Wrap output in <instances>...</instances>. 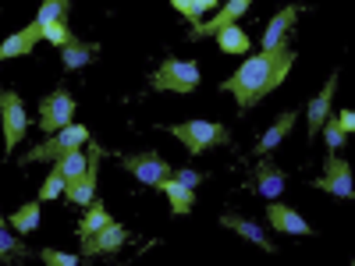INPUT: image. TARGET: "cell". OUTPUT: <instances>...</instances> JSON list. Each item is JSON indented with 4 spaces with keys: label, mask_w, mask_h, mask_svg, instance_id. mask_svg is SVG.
Instances as JSON below:
<instances>
[{
    "label": "cell",
    "mask_w": 355,
    "mask_h": 266,
    "mask_svg": "<svg viewBox=\"0 0 355 266\" xmlns=\"http://www.w3.org/2000/svg\"><path fill=\"white\" fill-rule=\"evenodd\" d=\"M249 185H252L263 199H277V195L284 192V185H288V177H284V170H281L274 160H259Z\"/></svg>",
    "instance_id": "11"
},
{
    "label": "cell",
    "mask_w": 355,
    "mask_h": 266,
    "mask_svg": "<svg viewBox=\"0 0 355 266\" xmlns=\"http://www.w3.org/2000/svg\"><path fill=\"white\" fill-rule=\"evenodd\" d=\"M249 4L252 0H227L224 8H217V15L210 18V21H196L192 25V33H189V39H202V36H217L220 28H227V25H234L245 11H249Z\"/></svg>",
    "instance_id": "10"
},
{
    "label": "cell",
    "mask_w": 355,
    "mask_h": 266,
    "mask_svg": "<svg viewBox=\"0 0 355 266\" xmlns=\"http://www.w3.org/2000/svg\"><path fill=\"white\" fill-rule=\"evenodd\" d=\"M171 177H174V181H182V185H189V188H199V181H202V174L192 170V167H174Z\"/></svg>",
    "instance_id": "32"
},
{
    "label": "cell",
    "mask_w": 355,
    "mask_h": 266,
    "mask_svg": "<svg viewBox=\"0 0 355 266\" xmlns=\"http://www.w3.org/2000/svg\"><path fill=\"white\" fill-rule=\"evenodd\" d=\"M150 85L160 89V93H192V89L199 85V64L196 61H174V57H167V61L153 71Z\"/></svg>",
    "instance_id": "4"
},
{
    "label": "cell",
    "mask_w": 355,
    "mask_h": 266,
    "mask_svg": "<svg viewBox=\"0 0 355 266\" xmlns=\"http://www.w3.org/2000/svg\"><path fill=\"white\" fill-rule=\"evenodd\" d=\"M28 256V249L21 245V238H15L11 231L0 227V263H21Z\"/></svg>",
    "instance_id": "24"
},
{
    "label": "cell",
    "mask_w": 355,
    "mask_h": 266,
    "mask_svg": "<svg viewBox=\"0 0 355 266\" xmlns=\"http://www.w3.org/2000/svg\"><path fill=\"white\" fill-rule=\"evenodd\" d=\"M100 157H103L100 145H89L85 170L75 177V181H68V188H64L68 202H75V206H89V202L96 199V170H100Z\"/></svg>",
    "instance_id": "8"
},
{
    "label": "cell",
    "mask_w": 355,
    "mask_h": 266,
    "mask_svg": "<svg viewBox=\"0 0 355 266\" xmlns=\"http://www.w3.org/2000/svg\"><path fill=\"white\" fill-rule=\"evenodd\" d=\"M43 39V25L33 21L28 28H21V33L8 36L4 43H0V61H11V57H25V53H33V46Z\"/></svg>",
    "instance_id": "14"
},
{
    "label": "cell",
    "mask_w": 355,
    "mask_h": 266,
    "mask_svg": "<svg viewBox=\"0 0 355 266\" xmlns=\"http://www.w3.org/2000/svg\"><path fill=\"white\" fill-rule=\"evenodd\" d=\"M334 89H338V75H331L327 78V85L320 89V96H313V103H309V139L313 135H320V128H323V121L331 117V103H334Z\"/></svg>",
    "instance_id": "15"
},
{
    "label": "cell",
    "mask_w": 355,
    "mask_h": 266,
    "mask_svg": "<svg viewBox=\"0 0 355 266\" xmlns=\"http://www.w3.org/2000/svg\"><path fill=\"white\" fill-rule=\"evenodd\" d=\"M217 46L224 50V53H249V36L242 33L239 25H227V28H220L217 33Z\"/></svg>",
    "instance_id": "23"
},
{
    "label": "cell",
    "mask_w": 355,
    "mask_h": 266,
    "mask_svg": "<svg viewBox=\"0 0 355 266\" xmlns=\"http://www.w3.org/2000/svg\"><path fill=\"white\" fill-rule=\"evenodd\" d=\"M320 135L327 139V153H338L341 145H345V132H341V125H338V117H327V121H323V128H320Z\"/></svg>",
    "instance_id": "27"
},
{
    "label": "cell",
    "mask_w": 355,
    "mask_h": 266,
    "mask_svg": "<svg viewBox=\"0 0 355 266\" xmlns=\"http://www.w3.org/2000/svg\"><path fill=\"white\" fill-rule=\"evenodd\" d=\"M299 8H284V11H277L274 18H270V25H266V33H263V50H281L284 46V39L291 36V28H295V21H299Z\"/></svg>",
    "instance_id": "13"
},
{
    "label": "cell",
    "mask_w": 355,
    "mask_h": 266,
    "mask_svg": "<svg viewBox=\"0 0 355 266\" xmlns=\"http://www.w3.org/2000/svg\"><path fill=\"white\" fill-rule=\"evenodd\" d=\"M96 50H100L96 43H82V39L75 36L68 46H61V64H64L68 71H78V68H85L89 61H96V57H93Z\"/></svg>",
    "instance_id": "20"
},
{
    "label": "cell",
    "mask_w": 355,
    "mask_h": 266,
    "mask_svg": "<svg viewBox=\"0 0 355 266\" xmlns=\"http://www.w3.org/2000/svg\"><path fill=\"white\" fill-rule=\"evenodd\" d=\"M64 188H68L64 174H61V170H50V174H46V181H43V188H40V202H43V199H57V195H64Z\"/></svg>",
    "instance_id": "29"
},
{
    "label": "cell",
    "mask_w": 355,
    "mask_h": 266,
    "mask_svg": "<svg viewBox=\"0 0 355 266\" xmlns=\"http://www.w3.org/2000/svg\"><path fill=\"white\" fill-rule=\"evenodd\" d=\"M71 114H75V96L68 93L64 85H57L53 93L43 96V103H40V128L46 135L61 132L64 125H71Z\"/></svg>",
    "instance_id": "6"
},
{
    "label": "cell",
    "mask_w": 355,
    "mask_h": 266,
    "mask_svg": "<svg viewBox=\"0 0 355 266\" xmlns=\"http://www.w3.org/2000/svg\"><path fill=\"white\" fill-rule=\"evenodd\" d=\"M157 188L171 199V213H174V217L192 213V206H196V188H189V185H182V181H174V177H164Z\"/></svg>",
    "instance_id": "19"
},
{
    "label": "cell",
    "mask_w": 355,
    "mask_h": 266,
    "mask_svg": "<svg viewBox=\"0 0 355 266\" xmlns=\"http://www.w3.org/2000/svg\"><path fill=\"white\" fill-rule=\"evenodd\" d=\"M68 11H71L68 0H43V8H40L36 21H40V25H50V21H68Z\"/></svg>",
    "instance_id": "26"
},
{
    "label": "cell",
    "mask_w": 355,
    "mask_h": 266,
    "mask_svg": "<svg viewBox=\"0 0 355 266\" xmlns=\"http://www.w3.org/2000/svg\"><path fill=\"white\" fill-rule=\"evenodd\" d=\"M43 39H50L53 46H68L75 39V33L68 28V21H50V25H43Z\"/></svg>",
    "instance_id": "28"
},
{
    "label": "cell",
    "mask_w": 355,
    "mask_h": 266,
    "mask_svg": "<svg viewBox=\"0 0 355 266\" xmlns=\"http://www.w3.org/2000/svg\"><path fill=\"white\" fill-rule=\"evenodd\" d=\"M121 167L125 170H132L142 185H150V188H157L164 177H171V163L164 160V157H157V153H132V157H121Z\"/></svg>",
    "instance_id": "9"
},
{
    "label": "cell",
    "mask_w": 355,
    "mask_h": 266,
    "mask_svg": "<svg viewBox=\"0 0 355 266\" xmlns=\"http://www.w3.org/2000/svg\"><path fill=\"white\" fill-rule=\"evenodd\" d=\"M171 8L178 11V15H185L192 25L199 21V15H202V8H199V0H171Z\"/></svg>",
    "instance_id": "31"
},
{
    "label": "cell",
    "mask_w": 355,
    "mask_h": 266,
    "mask_svg": "<svg viewBox=\"0 0 355 266\" xmlns=\"http://www.w3.org/2000/svg\"><path fill=\"white\" fill-rule=\"evenodd\" d=\"M295 121H299V110H284V114L277 117V121H274L270 128L263 132V139L256 142V153H263V157H266V153H274L277 145H281V142H284V139L291 135Z\"/></svg>",
    "instance_id": "16"
},
{
    "label": "cell",
    "mask_w": 355,
    "mask_h": 266,
    "mask_svg": "<svg viewBox=\"0 0 355 266\" xmlns=\"http://www.w3.org/2000/svg\"><path fill=\"white\" fill-rule=\"evenodd\" d=\"M53 170H61L64 181H75V177L85 170V153H82V150H71V153H64V157H57V160H53Z\"/></svg>",
    "instance_id": "25"
},
{
    "label": "cell",
    "mask_w": 355,
    "mask_h": 266,
    "mask_svg": "<svg viewBox=\"0 0 355 266\" xmlns=\"http://www.w3.org/2000/svg\"><path fill=\"white\" fill-rule=\"evenodd\" d=\"M40 259H43V263H50V266H78V256L57 252V249H43V252H40Z\"/></svg>",
    "instance_id": "30"
},
{
    "label": "cell",
    "mask_w": 355,
    "mask_h": 266,
    "mask_svg": "<svg viewBox=\"0 0 355 266\" xmlns=\"http://www.w3.org/2000/svg\"><path fill=\"white\" fill-rule=\"evenodd\" d=\"M82 142H89V128L85 125H64L61 132H53L46 142H40L36 150H28L18 163L21 167H28V163H43V160H57V157H64V153H71V150H82Z\"/></svg>",
    "instance_id": "2"
},
{
    "label": "cell",
    "mask_w": 355,
    "mask_h": 266,
    "mask_svg": "<svg viewBox=\"0 0 355 266\" xmlns=\"http://www.w3.org/2000/svg\"><path fill=\"white\" fill-rule=\"evenodd\" d=\"M199 8H202V11H217L220 0H199Z\"/></svg>",
    "instance_id": "34"
},
{
    "label": "cell",
    "mask_w": 355,
    "mask_h": 266,
    "mask_svg": "<svg viewBox=\"0 0 355 266\" xmlns=\"http://www.w3.org/2000/svg\"><path fill=\"white\" fill-rule=\"evenodd\" d=\"M220 227H227V231H234V234H242V238L256 242V245L266 249V252H274L270 234H266L263 227H256V224H252L249 217H242V213H224V217H220Z\"/></svg>",
    "instance_id": "17"
},
{
    "label": "cell",
    "mask_w": 355,
    "mask_h": 266,
    "mask_svg": "<svg viewBox=\"0 0 355 266\" xmlns=\"http://www.w3.org/2000/svg\"><path fill=\"white\" fill-rule=\"evenodd\" d=\"M167 132H171L178 142H185V150H189L192 157H199V153H206V150H214V145L231 142L227 128L217 125V121H182V125H171Z\"/></svg>",
    "instance_id": "3"
},
{
    "label": "cell",
    "mask_w": 355,
    "mask_h": 266,
    "mask_svg": "<svg viewBox=\"0 0 355 266\" xmlns=\"http://www.w3.org/2000/svg\"><path fill=\"white\" fill-rule=\"evenodd\" d=\"M18 234H33L36 227H40V199L36 202H25V206H18V210L11 213V220H8Z\"/></svg>",
    "instance_id": "22"
},
{
    "label": "cell",
    "mask_w": 355,
    "mask_h": 266,
    "mask_svg": "<svg viewBox=\"0 0 355 266\" xmlns=\"http://www.w3.org/2000/svg\"><path fill=\"white\" fill-rule=\"evenodd\" d=\"M266 217H270L274 231H284V234H313V227L291 210V206H281V202H270L266 206Z\"/></svg>",
    "instance_id": "18"
},
{
    "label": "cell",
    "mask_w": 355,
    "mask_h": 266,
    "mask_svg": "<svg viewBox=\"0 0 355 266\" xmlns=\"http://www.w3.org/2000/svg\"><path fill=\"white\" fill-rule=\"evenodd\" d=\"M291 64H295V53H291L288 46H281V50H263V53L249 57V61L234 71L220 89L239 100L242 110H249L252 103H259L263 96H270L274 89L284 82V75L291 71Z\"/></svg>",
    "instance_id": "1"
},
{
    "label": "cell",
    "mask_w": 355,
    "mask_h": 266,
    "mask_svg": "<svg viewBox=\"0 0 355 266\" xmlns=\"http://www.w3.org/2000/svg\"><path fill=\"white\" fill-rule=\"evenodd\" d=\"M338 125H341L345 135H352V132H355V110H341V114H338Z\"/></svg>",
    "instance_id": "33"
},
{
    "label": "cell",
    "mask_w": 355,
    "mask_h": 266,
    "mask_svg": "<svg viewBox=\"0 0 355 266\" xmlns=\"http://www.w3.org/2000/svg\"><path fill=\"white\" fill-rule=\"evenodd\" d=\"M125 242H128V231L121 224H107L96 234H89L82 245H85V256H110V252L121 249Z\"/></svg>",
    "instance_id": "12"
},
{
    "label": "cell",
    "mask_w": 355,
    "mask_h": 266,
    "mask_svg": "<svg viewBox=\"0 0 355 266\" xmlns=\"http://www.w3.org/2000/svg\"><path fill=\"white\" fill-rule=\"evenodd\" d=\"M316 188L320 192H331L334 199H352L355 185H352V167L345 160H338V153H327V163H323V174L316 177Z\"/></svg>",
    "instance_id": "7"
},
{
    "label": "cell",
    "mask_w": 355,
    "mask_h": 266,
    "mask_svg": "<svg viewBox=\"0 0 355 266\" xmlns=\"http://www.w3.org/2000/svg\"><path fill=\"white\" fill-rule=\"evenodd\" d=\"M0 125H4V150L11 153L15 145L28 135V114L18 93L11 89H0Z\"/></svg>",
    "instance_id": "5"
},
{
    "label": "cell",
    "mask_w": 355,
    "mask_h": 266,
    "mask_svg": "<svg viewBox=\"0 0 355 266\" xmlns=\"http://www.w3.org/2000/svg\"><path fill=\"white\" fill-rule=\"evenodd\" d=\"M107 224H114V220H110V213L103 210V202H96V199H93V202L85 206V217H82V224H78V238L85 242L89 234H96V231H100V227H107Z\"/></svg>",
    "instance_id": "21"
}]
</instances>
